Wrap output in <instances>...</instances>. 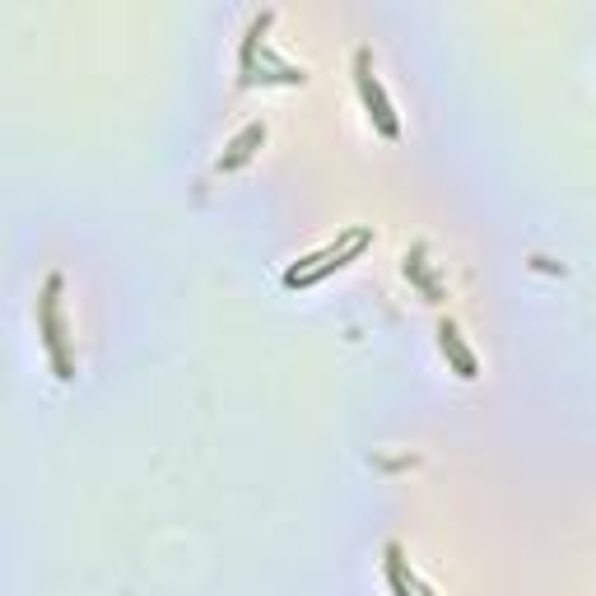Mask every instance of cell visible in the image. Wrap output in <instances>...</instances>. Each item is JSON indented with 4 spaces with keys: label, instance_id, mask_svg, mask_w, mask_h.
Listing matches in <instances>:
<instances>
[{
    "label": "cell",
    "instance_id": "1",
    "mask_svg": "<svg viewBox=\"0 0 596 596\" xmlns=\"http://www.w3.org/2000/svg\"><path fill=\"white\" fill-rule=\"evenodd\" d=\"M368 243H373V229H350V233H340L336 243H326L322 252H312V257H303L298 266H289L285 285H289V289H294V285H317V280H322L331 266H336V271H340V266H350V261L359 257Z\"/></svg>",
    "mask_w": 596,
    "mask_h": 596
},
{
    "label": "cell",
    "instance_id": "2",
    "mask_svg": "<svg viewBox=\"0 0 596 596\" xmlns=\"http://www.w3.org/2000/svg\"><path fill=\"white\" fill-rule=\"evenodd\" d=\"M354 66H359V75H354V80H359V98H364V108L373 112V122H378V131L382 136H401V122H396V112H392V103H387V94H382V84L373 80V70H368V52H359V61H354Z\"/></svg>",
    "mask_w": 596,
    "mask_h": 596
},
{
    "label": "cell",
    "instance_id": "3",
    "mask_svg": "<svg viewBox=\"0 0 596 596\" xmlns=\"http://www.w3.org/2000/svg\"><path fill=\"white\" fill-rule=\"evenodd\" d=\"M56 294H61V275H52V280H47V289H42V303H38V312H42V340H47V350H52L56 368H61V378H70V359H66V350H61V317H56Z\"/></svg>",
    "mask_w": 596,
    "mask_h": 596
},
{
    "label": "cell",
    "instance_id": "4",
    "mask_svg": "<svg viewBox=\"0 0 596 596\" xmlns=\"http://www.w3.org/2000/svg\"><path fill=\"white\" fill-rule=\"evenodd\" d=\"M266 140V122H252V126H243V136L229 145V154L219 159V173H233V168H243L252 154H257V145Z\"/></svg>",
    "mask_w": 596,
    "mask_h": 596
},
{
    "label": "cell",
    "instance_id": "5",
    "mask_svg": "<svg viewBox=\"0 0 596 596\" xmlns=\"http://www.w3.org/2000/svg\"><path fill=\"white\" fill-rule=\"evenodd\" d=\"M438 336H443V354H452V364H457V373L461 378H475V354L461 345V336H457V326L452 322H443L438 326Z\"/></svg>",
    "mask_w": 596,
    "mask_h": 596
}]
</instances>
